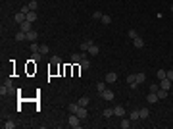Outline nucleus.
<instances>
[{"label": "nucleus", "mask_w": 173, "mask_h": 129, "mask_svg": "<svg viewBox=\"0 0 173 129\" xmlns=\"http://www.w3.org/2000/svg\"><path fill=\"white\" fill-rule=\"evenodd\" d=\"M102 114H104V118H112V116H115V114H114V108H106Z\"/></svg>", "instance_id": "26"}, {"label": "nucleus", "mask_w": 173, "mask_h": 129, "mask_svg": "<svg viewBox=\"0 0 173 129\" xmlns=\"http://www.w3.org/2000/svg\"><path fill=\"white\" fill-rule=\"evenodd\" d=\"M96 91H98V93L106 91V83H96Z\"/></svg>", "instance_id": "32"}, {"label": "nucleus", "mask_w": 173, "mask_h": 129, "mask_svg": "<svg viewBox=\"0 0 173 129\" xmlns=\"http://www.w3.org/2000/svg\"><path fill=\"white\" fill-rule=\"evenodd\" d=\"M13 20H15V23H23V21L27 20V16H25L23 12H18L15 16H13Z\"/></svg>", "instance_id": "10"}, {"label": "nucleus", "mask_w": 173, "mask_h": 129, "mask_svg": "<svg viewBox=\"0 0 173 129\" xmlns=\"http://www.w3.org/2000/svg\"><path fill=\"white\" fill-rule=\"evenodd\" d=\"M127 83L131 89H137L139 87V83H137V79H135V73H131V75H127Z\"/></svg>", "instance_id": "5"}, {"label": "nucleus", "mask_w": 173, "mask_h": 129, "mask_svg": "<svg viewBox=\"0 0 173 129\" xmlns=\"http://www.w3.org/2000/svg\"><path fill=\"white\" fill-rule=\"evenodd\" d=\"M98 52H100V48H98V46H96V45H92V46H90V48H89V52H87V54H89V56H96Z\"/></svg>", "instance_id": "18"}, {"label": "nucleus", "mask_w": 173, "mask_h": 129, "mask_svg": "<svg viewBox=\"0 0 173 129\" xmlns=\"http://www.w3.org/2000/svg\"><path fill=\"white\" fill-rule=\"evenodd\" d=\"M133 46H137V48H142V46H144V41H142V37H135V39H133Z\"/></svg>", "instance_id": "13"}, {"label": "nucleus", "mask_w": 173, "mask_h": 129, "mask_svg": "<svg viewBox=\"0 0 173 129\" xmlns=\"http://www.w3.org/2000/svg\"><path fill=\"white\" fill-rule=\"evenodd\" d=\"M104 23V25H110V23H112V16H106V14H104L102 16V20H100Z\"/></svg>", "instance_id": "25"}, {"label": "nucleus", "mask_w": 173, "mask_h": 129, "mask_svg": "<svg viewBox=\"0 0 173 129\" xmlns=\"http://www.w3.org/2000/svg\"><path fill=\"white\" fill-rule=\"evenodd\" d=\"M104 81H106V83H115V81H117V73H115V71H110V73H106Z\"/></svg>", "instance_id": "2"}, {"label": "nucleus", "mask_w": 173, "mask_h": 129, "mask_svg": "<svg viewBox=\"0 0 173 129\" xmlns=\"http://www.w3.org/2000/svg\"><path fill=\"white\" fill-rule=\"evenodd\" d=\"M166 73H167L166 70H158V73H156V77H158V81H162V79L166 77Z\"/></svg>", "instance_id": "28"}, {"label": "nucleus", "mask_w": 173, "mask_h": 129, "mask_svg": "<svg viewBox=\"0 0 173 129\" xmlns=\"http://www.w3.org/2000/svg\"><path fill=\"white\" fill-rule=\"evenodd\" d=\"M89 68H90V62L87 58H83L81 62H79V70H89Z\"/></svg>", "instance_id": "15"}, {"label": "nucleus", "mask_w": 173, "mask_h": 129, "mask_svg": "<svg viewBox=\"0 0 173 129\" xmlns=\"http://www.w3.org/2000/svg\"><path fill=\"white\" fill-rule=\"evenodd\" d=\"M40 58H42V54H40V52H33V60H31V62H40Z\"/></svg>", "instance_id": "30"}, {"label": "nucleus", "mask_w": 173, "mask_h": 129, "mask_svg": "<svg viewBox=\"0 0 173 129\" xmlns=\"http://www.w3.org/2000/svg\"><path fill=\"white\" fill-rule=\"evenodd\" d=\"M129 120H131V122H137V120H141V114H139V110H133V112L129 114Z\"/></svg>", "instance_id": "16"}, {"label": "nucleus", "mask_w": 173, "mask_h": 129, "mask_svg": "<svg viewBox=\"0 0 173 129\" xmlns=\"http://www.w3.org/2000/svg\"><path fill=\"white\" fill-rule=\"evenodd\" d=\"M139 114H141V120H148L150 110H148V108H141V110H139Z\"/></svg>", "instance_id": "17"}, {"label": "nucleus", "mask_w": 173, "mask_h": 129, "mask_svg": "<svg viewBox=\"0 0 173 129\" xmlns=\"http://www.w3.org/2000/svg\"><path fill=\"white\" fill-rule=\"evenodd\" d=\"M81 122H83V120L77 116V114H71L69 120H67V123H69L71 127H75V129H77V127H81Z\"/></svg>", "instance_id": "1"}, {"label": "nucleus", "mask_w": 173, "mask_h": 129, "mask_svg": "<svg viewBox=\"0 0 173 129\" xmlns=\"http://www.w3.org/2000/svg\"><path fill=\"white\" fill-rule=\"evenodd\" d=\"M171 12H173V4H171Z\"/></svg>", "instance_id": "39"}, {"label": "nucleus", "mask_w": 173, "mask_h": 129, "mask_svg": "<svg viewBox=\"0 0 173 129\" xmlns=\"http://www.w3.org/2000/svg\"><path fill=\"white\" fill-rule=\"evenodd\" d=\"M37 39H38V33L37 31H29V33H27V41H29V43H37Z\"/></svg>", "instance_id": "11"}, {"label": "nucleus", "mask_w": 173, "mask_h": 129, "mask_svg": "<svg viewBox=\"0 0 173 129\" xmlns=\"http://www.w3.org/2000/svg\"><path fill=\"white\" fill-rule=\"evenodd\" d=\"M167 93H169V91H166V89H158V93H156V95H158V98H160V100H164V98H167Z\"/></svg>", "instance_id": "20"}, {"label": "nucleus", "mask_w": 173, "mask_h": 129, "mask_svg": "<svg viewBox=\"0 0 173 129\" xmlns=\"http://www.w3.org/2000/svg\"><path fill=\"white\" fill-rule=\"evenodd\" d=\"M166 77H167V79H171V81H173V70H169V71H167V73H166Z\"/></svg>", "instance_id": "38"}, {"label": "nucleus", "mask_w": 173, "mask_h": 129, "mask_svg": "<svg viewBox=\"0 0 173 129\" xmlns=\"http://www.w3.org/2000/svg\"><path fill=\"white\" fill-rule=\"evenodd\" d=\"M77 102H79V106H89V104H90V98L89 97H81Z\"/></svg>", "instance_id": "19"}, {"label": "nucleus", "mask_w": 173, "mask_h": 129, "mask_svg": "<svg viewBox=\"0 0 173 129\" xmlns=\"http://www.w3.org/2000/svg\"><path fill=\"white\" fill-rule=\"evenodd\" d=\"M94 45L92 41H85V43H81V52H89V48Z\"/></svg>", "instance_id": "12"}, {"label": "nucleus", "mask_w": 173, "mask_h": 129, "mask_svg": "<svg viewBox=\"0 0 173 129\" xmlns=\"http://www.w3.org/2000/svg\"><path fill=\"white\" fill-rule=\"evenodd\" d=\"M67 110H69V114H77V110H79V102H73L67 106Z\"/></svg>", "instance_id": "21"}, {"label": "nucleus", "mask_w": 173, "mask_h": 129, "mask_svg": "<svg viewBox=\"0 0 173 129\" xmlns=\"http://www.w3.org/2000/svg\"><path fill=\"white\" fill-rule=\"evenodd\" d=\"M114 114L115 116H119V118H125V108H123L121 104H117V106L114 108Z\"/></svg>", "instance_id": "8"}, {"label": "nucleus", "mask_w": 173, "mask_h": 129, "mask_svg": "<svg viewBox=\"0 0 173 129\" xmlns=\"http://www.w3.org/2000/svg\"><path fill=\"white\" fill-rule=\"evenodd\" d=\"M135 79H137V83L141 85L142 81H144V79H146V75H144V73H142V71H141V73H135Z\"/></svg>", "instance_id": "23"}, {"label": "nucleus", "mask_w": 173, "mask_h": 129, "mask_svg": "<svg viewBox=\"0 0 173 129\" xmlns=\"http://www.w3.org/2000/svg\"><path fill=\"white\" fill-rule=\"evenodd\" d=\"M100 97H102L104 100H114V97H115V95L112 93V91H108V89H106V91H102V93H100Z\"/></svg>", "instance_id": "7"}, {"label": "nucleus", "mask_w": 173, "mask_h": 129, "mask_svg": "<svg viewBox=\"0 0 173 129\" xmlns=\"http://www.w3.org/2000/svg\"><path fill=\"white\" fill-rule=\"evenodd\" d=\"M102 16H104L102 12H94V14H92V18H94V20H102Z\"/></svg>", "instance_id": "37"}, {"label": "nucleus", "mask_w": 173, "mask_h": 129, "mask_svg": "<svg viewBox=\"0 0 173 129\" xmlns=\"http://www.w3.org/2000/svg\"><path fill=\"white\" fill-rule=\"evenodd\" d=\"M127 35L131 37V39H135V37H139V33L135 31V29H129V31H127Z\"/></svg>", "instance_id": "34"}, {"label": "nucleus", "mask_w": 173, "mask_h": 129, "mask_svg": "<svg viewBox=\"0 0 173 129\" xmlns=\"http://www.w3.org/2000/svg\"><path fill=\"white\" fill-rule=\"evenodd\" d=\"M19 29H21V31H25V33H29V31H33V23L25 20L23 23H19Z\"/></svg>", "instance_id": "3"}, {"label": "nucleus", "mask_w": 173, "mask_h": 129, "mask_svg": "<svg viewBox=\"0 0 173 129\" xmlns=\"http://www.w3.org/2000/svg\"><path fill=\"white\" fill-rule=\"evenodd\" d=\"M29 8L37 12V8H38V2H37V0H31V2H29Z\"/></svg>", "instance_id": "31"}, {"label": "nucleus", "mask_w": 173, "mask_h": 129, "mask_svg": "<svg viewBox=\"0 0 173 129\" xmlns=\"http://www.w3.org/2000/svg\"><path fill=\"white\" fill-rule=\"evenodd\" d=\"M50 62H52V64H54V66H58V64H60V62H62V60L58 58V56H52V58H50Z\"/></svg>", "instance_id": "36"}, {"label": "nucleus", "mask_w": 173, "mask_h": 129, "mask_svg": "<svg viewBox=\"0 0 173 129\" xmlns=\"http://www.w3.org/2000/svg\"><path fill=\"white\" fill-rule=\"evenodd\" d=\"M2 127H4V129H13V127H15V122H12V120H8L6 123H2Z\"/></svg>", "instance_id": "24"}, {"label": "nucleus", "mask_w": 173, "mask_h": 129, "mask_svg": "<svg viewBox=\"0 0 173 129\" xmlns=\"http://www.w3.org/2000/svg\"><path fill=\"white\" fill-rule=\"evenodd\" d=\"M171 83H173L171 79L164 77V79H162V81H160V89H166V91H169V89H171Z\"/></svg>", "instance_id": "4"}, {"label": "nucleus", "mask_w": 173, "mask_h": 129, "mask_svg": "<svg viewBox=\"0 0 173 129\" xmlns=\"http://www.w3.org/2000/svg\"><path fill=\"white\" fill-rule=\"evenodd\" d=\"M158 100H160V98H158V95H156V93H148V97H146V102L148 104H156Z\"/></svg>", "instance_id": "9"}, {"label": "nucleus", "mask_w": 173, "mask_h": 129, "mask_svg": "<svg viewBox=\"0 0 173 129\" xmlns=\"http://www.w3.org/2000/svg\"><path fill=\"white\" fill-rule=\"evenodd\" d=\"M158 89H160V85H158V83H152V85H150V93H158Z\"/></svg>", "instance_id": "35"}, {"label": "nucleus", "mask_w": 173, "mask_h": 129, "mask_svg": "<svg viewBox=\"0 0 173 129\" xmlns=\"http://www.w3.org/2000/svg\"><path fill=\"white\" fill-rule=\"evenodd\" d=\"M77 116L81 118V120H87V116H89V112H87V106H79V110H77Z\"/></svg>", "instance_id": "6"}, {"label": "nucleus", "mask_w": 173, "mask_h": 129, "mask_svg": "<svg viewBox=\"0 0 173 129\" xmlns=\"http://www.w3.org/2000/svg\"><path fill=\"white\" fill-rule=\"evenodd\" d=\"M119 127H121V129H129V127H131V120H127V118H121Z\"/></svg>", "instance_id": "14"}, {"label": "nucleus", "mask_w": 173, "mask_h": 129, "mask_svg": "<svg viewBox=\"0 0 173 129\" xmlns=\"http://www.w3.org/2000/svg\"><path fill=\"white\" fill-rule=\"evenodd\" d=\"M27 21H31V23L33 21H37V12H35V10H31V12L27 14Z\"/></svg>", "instance_id": "22"}, {"label": "nucleus", "mask_w": 173, "mask_h": 129, "mask_svg": "<svg viewBox=\"0 0 173 129\" xmlns=\"http://www.w3.org/2000/svg\"><path fill=\"white\" fill-rule=\"evenodd\" d=\"M29 48H31V52H38L40 45H37V43H31V46H29Z\"/></svg>", "instance_id": "33"}, {"label": "nucleus", "mask_w": 173, "mask_h": 129, "mask_svg": "<svg viewBox=\"0 0 173 129\" xmlns=\"http://www.w3.org/2000/svg\"><path fill=\"white\" fill-rule=\"evenodd\" d=\"M48 50H50V48H48V45H40V48H38V52H40L42 56H44V54H48Z\"/></svg>", "instance_id": "27"}, {"label": "nucleus", "mask_w": 173, "mask_h": 129, "mask_svg": "<svg viewBox=\"0 0 173 129\" xmlns=\"http://www.w3.org/2000/svg\"><path fill=\"white\" fill-rule=\"evenodd\" d=\"M0 95H2V97H4V95H10V87L2 85V87H0Z\"/></svg>", "instance_id": "29"}]
</instances>
